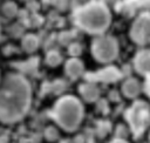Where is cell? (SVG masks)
I'll return each mask as SVG.
<instances>
[{"label": "cell", "mask_w": 150, "mask_h": 143, "mask_svg": "<svg viewBox=\"0 0 150 143\" xmlns=\"http://www.w3.org/2000/svg\"><path fill=\"white\" fill-rule=\"evenodd\" d=\"M30 101L29 82L19 74L7 75L0 86V121L4 123L20 121L29 110Z\"/></svg>", "instance_id": "6da1fadb"}, {"label": "cell", "mask_w": 150, "mask_h": 143, "mask_svg": "<svg viewBox=\"0 0 150 143\" xmlns=\"http://www.w3.org/2000/svg\"><path fill=\"white\" fill-rule=\"evenodd\" d=\"M110 12L108 7L102 2H91L88 4L75 13L76 25L93 34H100L104 32L110 25Z\"/></svg>", "instance_id": "7a4b0ae2"}, {"label": "cell", "mask_w": 150, "mask_h": 143, "mask_svg": "<svg viewBox=\"0 0 150 143\" xmlns=\"http://www.w3.org/2000/svg\"><path fill=\"white\" fill-rule=\"evenodd\" d=\"M83 105L74 96L61 97L54 105L52 115L54 121L64 130L74 131L83 118Z\"/></svg>", "instance_id": "3957f363"}, {"label": "cell", "mask_w": 150, "mask_h": 143, "mask_svg": "<svg viewBox=\"0 0 150 143\" xmlns=\"http://www.w3.org/2000/svg\"><path fill=\"white\" fill-rule=\"evenodd\" d=\"M94 57L100 62H110L118 54V45L111 36H100L91 46Z\"/></svg>", "instance_id": "277c9868"}, {"label": "cell", "mask_w": 150, "mask_h": 143, "mask_svg": "<svg viewBox=\"0 0 150 143\" xmlns=\"http://www.w3.org/2000/svg\"><path fill=\"white\" fill-rule=\"evenodd\" d=\"M131 39L138 45H145L150 42V15H139L131 26L130 29Z\"/></svg>", "instance_id": "5b68a950"}, {"label": "cell", "mask_w": 150, "mask_h": 143, "mask_svg": "<svg viewBox=\"0 0 150 143\" xmlns=\"http://www.w3.org/2000/svg\"><path fill=\"white\" fill-rule=\"evenodd\" d=\"M135 68L139 74H150V52L143 50L137 54L135 59Z\"/></svg>", "instance_id": "8992f818"}, {"label": "cell", "mask_w": 150, "mask_h": 143, "mask_svg": "<svg viewBox=\"0 0 150 143\" xmlns=\"http://www.w3.org/2000/svg\"><path fill=\"white\" fill-rule=\"evenodd\" d=\"M64 70H66V74L75 80L77 77H80L82 74H83V64L80 60H77L76 57L74 59H70L66 62V66H64Z\"/></svg>", "instance_id": "52a82bcc"}, {"label": "cell", "mask_w": 150, "mask_h": 143, "mask_svg": "<svg viewBox=\"0 0 150 143\" xmlns=\"http://www.w3.org/2000/svg\"><path fill=\"white\" fill-rule=\"evenodd\" d=\"M80 94L84 101L94 102L97 100V97L100 95V90L96 87V84H94L91 82H87V83L80 86Z\"/></svg>", "instance_id": "ba28073f"}, {"label": "cell", "mask_w": 150, "mask_h": 143, "mask_svg": "<svg viewBox=\"0 0 150 143\" xmlns=\"http://www.w3.org/2000/svg\"><path fill=\"white\" fill-rule=\"evenodd\" d=\"M122 91L123 94L129 97V98H134L136 96L139 95L141 93V84L136 79H128L123 86H122Z\"/></svg>", "instance_id": "9c48e42d"}, {"label": "cell", "mask_w": 150, "mask_h": 143, "mask_svg": "<svg viewBox=\"0 0 150 143\" xmlns=\"http://www.w3.org/2000/svg\"><path fill=\"white\" fill-rule=\"evenodd\" d=\"M118 76H120L118 72L115 68L109 67V68H105V69L94 74L91 80H97V81H103V82H111V81L117 80Z\"/></svg>", "instance_id": "30bf717a"}, {"label": "cell", "mask_w": 150, "mask_h": 143, "mask_svg": "<svg viewBox=\"0 0 150 143\" xmlns=\"http://www.w3.org/2000/svg\"><path fill=\"white\" fill-rule=\"evenodd\" d=\"M39 47V39L33 35V34H28L26 35L23 39H22V48L28 52V53H32L34 52L36 48Z\"/></svg>", "instance_id": "8fae6325"}, {"label": "cell", "mask_w": 150, "mask_h": 143, "mask_svg": "<svg viewBox=\"0 0 150 143\" xmlns=\"http://www.w3.org/2000/svg\"><path fill=\"white\" fill-rule=\"evenodd\" d=\"M62 56L57 50H49L46 55V63L50 67H55L59 66L61 63Z\"/></svg>", "instance_id": "7c38bea8"}, {"label": "cell", "mask_w": 150, "mask_h": 143, "mask_svg": "<svg viewBox=\"0 0 150 143\" xmlns=\"http://www.w3.org/2000/svg\"><path fill=\"white\" fill-rule=\"evenodd\" d=\"M16 9H18V8H16V6H15L14 2H6V4L4 5V7H2L4 14H5L6 16H9V18H12V16L15 15Z\"/></svg>", "instance_id": "4fadbf2b"}, {"label": "cell", "mask_w": 150, "mask_h": 143, "mask_svg": "<svg viewBox=\"0 0 150 143\" xmlns=\"http://www.w3.org/2000/svg\"><path fill=\"white\" fill-rule=\"evenodd\" d=\"M68 52H69V54H70L71 56L76 57V56H79V55L81 54V52H82V47H81L77 42H75V43H71V45L69 46Z\"/></svg>", "instance_id": "5bb4252c"}, {"label": "cell", "mask_w": 150, "mask_h": 143, "mask_svg": "<svg viewBox=\"0 0 150 143\" xmlns=\"http://www.w3.org/2000/svg\"><path fill=\"white\" fill-rule=\"evenodd\" d=\"M59 41L61 45H68L71 41V34L70 32H63L59 36Z\"/></svg>", "instance_id": "9a60e30c"}, {"label": "cell", "mask_w": 150, "mask_h": 143, "mask_svg": "<svg viewBox=\"0 0 150 143\" xmlns=\"http://www.w3.org/2000/svg\"><path fill=\"white\" fill-rule=\"evenodd\" d=\"M46 137H47L48 139L53 141V139H55V138L57 137V131H56L55 129H53V128H49V129L46 130Z\"/></svg>", "instance_id": "2e32d148"}, {"label": "cell", "mask_w": 150, "mask_h": 143, "mask_svg": "<svg viewBox=\"0 0 150 143\" xmlns=\"http://www.w3.org/2000/svg\"><path fill=\"white\" fill-rule=\"evenodd\" d=\"M115 1H116V0H102V4H104V5L108 7V5H114Z\"/></svg>", "instance_id": "e0dca14e"}, {"label": "cell", "mask_w": 150, "mask_h": 143, "mask_svg": "<svg viewBox=\"0 0 150 143\" xmlns=\"http://www.w3.org/2000/svg\"><path fill=\"white\" fill-rule=\"evenodd\" d=\"M111 143H128V142L124 141V139H122V138H116V139H114Z\"/></svg>", "instance_id": "ac0fdd59"}, {"label": "cell", "mask_w": 150, "mask_h": 143, "mask_svg": "<svg viewBox=\"0 0 150 143\" xmlns=\"http://www.w3.org/2000/svg\"><path fill=\"white\" fill-rule=\"evenodd\" d=\"M148 93H149V95H150V82H149V84H148Z\"/></svg>", "instance_id": "d6986e66"}]
</instances>
